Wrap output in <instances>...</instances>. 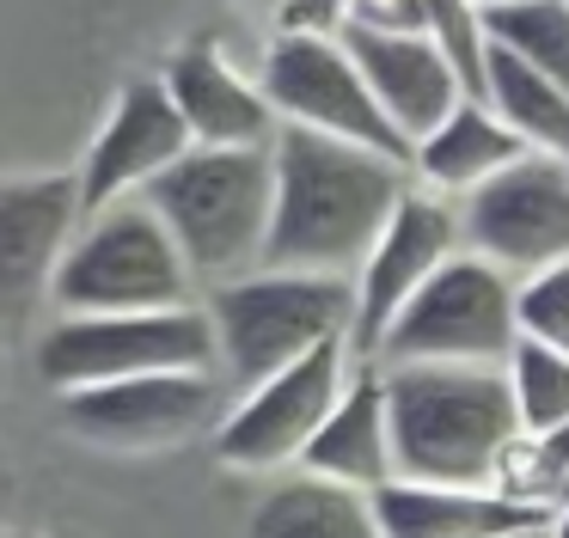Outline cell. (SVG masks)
Masks as SVG:
<instances>
[{
  "label": "cell",
  "instance_id": "12",
  "mask_svg": "<svg viewBox=\"0 0 569 538\" xmlns=\"http://www.w3.org/2000/svg\"><path fill=\"white\" fill-rule=\"evenodd\" d=\"M453 251H466V227H459V202H447L441 190H405V202L392 208V220L380 227L368 263L356 269V355L368 361L373 342L386 337L405 300L447 263Z\"/></svg>",
  "mask_w": 569,
  "mask_h": 538
},
{
  "label": "cell",
  "instance_id": "14",
  "mask_svg": "<svg viewBox=\"0 0 569 538\" xmlns=\"http://www.w3.org/2000/svg\"><path fill=\"white\" fill-rule=\"evenodd\" d=\"M190 147H197V134H190L178 98L166 92V80L123 86L111 117H104V129H99V141H92L87 166H80V202H87V215L141 196L160 171H172Z\"/></svg>",
  "mask_w": 569,
  "mask_h": 538
},
{
  "label": "cell",
  "instance_id": "11",
  "mask_svg": "<svg viewBox=\"0 0 569 538\" xmlns=\"http://www.w3.org/2000/svg\"><path fill=\"white\" fill-rule=\"evenodd\" d=\"M459 227L466 251L490 257L508 276H532L545 263L569 257V159L557 153H520L496 178L459 196Z\"/></svg>",
  "mask_w": 569,
  "mask_h": 538
},
{
  "label": "cell",
  "instance_id": "15",
  "mask_svg": "<svg viewBox=\"0 0 569 538\" xmlns=\"http://www.w3.org/2000/svg\"><path fill=\"white\" fill-rule=\"evenodd\" d=\"M337 37L349 43V56L368 73L380 110L392 117V129L405 134L410 147H417L435 122H447V110H453L459 98H471L466 80H459V68H453V56H447L422 24H349V31H337Z\"/></svg>",
  "mask_w": 569,
  "mask_h": 538
},
{
  "label": "cell",
  "instance_id": "26",
  "mask_svg": "<svg viewBox=\"0 0 569 538\" xmlns=\"http://www.w3.org/2000/svg\"><path fill=\"white\" fill-rule=\"evenodd\" d=\"M515 300H520V337H539V342H551V349H569V257L520 276Z\"/></svg>",
  "mask_w": 569,
  "mask_h": 538
},
{
  "label": "cell",
  "instance_id": "18",
  "mask_svg": "<svg viewBox=\"0 0 569 538\" xmlns=\"http://www.w3.org/2000/svg\"><path fill=\"white\" fill-rule=\"evenodd\" d=\"M300 471L337 477L356 489H380L398 477V447H392V410H386V373L380 361H361L349 391L337 398V410L325 416V428L307 440Z\"/></svg>",
  "mask_w": 569,
  "mask_h": 538
},
{
  "label": "cell",
  "instance_id": "3",
  "mask_svg": "<svg viewBox=\"0 0 569 538\" xmlns=\"http://www.w3.org/2000/svg\"><path fill=\"white\" fill-rule=\"evenodd\" d=\"M148 208L172 227L202 288L263 269L276 220V153L270 147H190L172 171L148 183Z\"/></svg>",
  "mask_w": 569,
  "mask_h": 538
},
{
  "label": "cell",
  "instance_id": "5",
  "mask_svg": "<svg viewBox=\"0 0 569 538\" xmlns=\"http://www.w3.org/2000/svg\"><path fill=\"white\" fill-rule=\"evenodd\" d=\"M197 269L184 263L172 227L148 208V196L111 202L80 220L62 269H56V312H160L197 306Z\"/></svg>",
  "mask_w": 569,
  "mask_h": 538
},
{
  "label": "cell",
  "instance_id": "20",
  "mask_svg": "<svg viewBox=\"0 0 569 538\" xmlns=\"http://www.w3.org/2000/svg\"><path fill=\"white\" fill-rule=\"evenodd\" d=\"M246 538H386L373 496L319 471H295L258 501Z\"/></svg>",
  "mask_w": 569,
  "mask_h": 538
},
{
  "label": "cell",
  "instance_id": "30",
  "mask_svg": "<svg viewBox=\"0 0 569 538\" xmlns=\"http://www.w3.org/2000/svg\"><path fill=\"white\" fill-rule=\"evenodd\" d=\"M246 7H270V12H282V7H288V0H246Z\"/></svg>",
  "mask_w": 569,
  "mask_h": 538
},
{
  "label": "cell",
  "instance_id": "4",
  "mask_svg": "<svg viewBox=\"0 0 569 538\" xmlns=\"http://www.w3.org/2000/svg\"><path fill=\"white\" fill-rule=\"evenodd\" d=\"M209 318L221 342V373L239 391L282 373L319 342L356 330V281L312 269H251L209 288Z\"/></svg>",
  "mask_w": 569,
  "mask_h": 538
},
{
  "label": "cell",
  "instance_id": "24",
  "mask_svg": "<svg viewBox=\"0 0 569 538\" xmlns=\"http://www.w3.org/2000/svg\"><path fill=\"white\" fill-rule=\"evenodd\" d=\"M508 391H515L520 428H563L569 422V349L520 337L508 355Z\"/></svg>",
  "mask_w": 569,
  "mask_h": 538
},
{
  "label": "cell",
  "instance_id": "2",
  "mask_svg": "<svg viewBox=\"0 0 569 538\" xmlns=\"http://www.w3.org/2000/svg\"><path fill=\"white\" fill-rule=\"evenodd\" d=\"M380 373H386V410H392L398 477L496 489V465H502L508 440L520 435L508 367L405 361V367H380Z\"/></svg>",
  "mask_w": 569,
  "mask_h": 538
},
{
  "label": "cell",
  "instance_id": "31",
  "mask_svg": "<svg viewBox=\"0 0 569 538\" xmlns=\"http://www.w3.org/2000/svg\"><path fill=\"white\" fill-rule=\"evenodd\" d=\"M478 7H483V12H490V7H502V0H478Z\"/></svg>",
  "mask_w": 569,
  "mask_h": 538
},
{
  "label": "cell",
  "instance_id": "27",
  "mask_svg": "<svg viewBox=\"0 0 569 538\" xmlns=\"http://www.w3.org/2000/svg\"><path fill=\"white\" fill-rule=\"evenodd\" d=\"M295 31H349V24H422V0H288L276 12Z\"/></svg>",
  "mask_w": 569,
  "mask_h": 538
},
{
  "label": "cell",
  "instance_id": "29",
  "mask_svg": "<svg viewBox=\"0 0 569 538\" xmlns=\"http://www.w3.org/2000/svg\"><path fill=\"white\" fill-rule=\"evenodd\" d=\"M496 538H551V520L545 526H515V532H496Z\"/></svg>",
  "mask_w": 569,
  "mask_h": 538
},
{
  "label": "cell",
  "instance_id": "1",
  "mask_svg": "<svg viewBox=\"0 0 569 538\" xmlns=\"http://www.w3.org/2000/svg\"><path fill=\"white\" fill-rule=\"evenodd\" d=\"M276 220L263 269L349 276L368 263L380 227L410 190V159L282 122L276 134Z\"/></svg>",
  "mask_w": 569,
  "mask_h": 538
},
{
  "label": "cell",
  "instance_id": "10",
  "mask_svg": "<svg viewBox=\"0 0 569 538\" xmlns=\"http://www.w3.org/2000/svg\"><path fill=\"white\" fill-rule=\"evenodd\" d=\"M258 80L270 92V104L282 110V122L325 129V134H343V141L410 159V141L392 129L368 73L356 68V56H349V43L337 31H295V24H282Z\"/></svg>",
  "mask_w": 569,
  "mask_h": 538
},
{
  "label": "cell",
  "instance_id": "22",
  "mask_svg": "<svg viewBox=\"0 0 569 538\" xmlns=\"http://www.w3.org/2000/svg\"><path fill=\"white\" fill-rule=\"evenodd\" d=\"M483 24H490V43L569 86V0H502L483 12Z\"/></svg>",
  "mask_w": 569,
  "mask_h": 538
},
{
  "label": "cell",
  "instance_id": "13",
  "mask_svg": "<svg viewBox=\"0 0 569 538\" xmlns=\"http://www.w3.org/2000/svg\"><path fill=\"white\" fill-rule=\"evenodd\" d=\"M80 220H87L80 171L0 183V318L7 325H26L43 300H56V269Z\"/></svg>",
  "mask_w": 569,
  "mask_h": 538
},
{
  "label": "cell",
  "instance_id": "6",
  "mask_svg": "<svg viewBox=\"0 0 569 538\" xmlns=\"http://www.w3.org/2000/svg\"><path fill=\"white\" fill-rule=\"evenodd\" d=\"M515 342H520L515 276L478 251H453L405 300V312L386 325V337L373 342L368 361H380V367H405V361L508 367Z\"/></svg>",
  "mask_w": 569,
  "mask_h": 538
},
{
  "label": "cell",
  "instance_id": "19",
  "mask_svg": "<svg viewBox=\"0 0 569 538\" xmlns=\"http://www.w3.org/2000/svg\"><path fill=\"white\" fill-rule=\"evenodd\" d=\"M520 153H527V141L496 117L490 98H459V104L447 110V122H435V129L410 147V171H417L429 190H441L459 202V196L478 190L483 178L515 166Z\"/></svg>",
  "mask_w": 569,
  "mask_h": 538
},
{
  "label": "cell",
  "instance_id": "23",
  "mask_svg": "<svg viewBox=\"0 0 569 538\" xmlns=\"http://www.w3.org/2000/svg\"><path fill=\"white\" fill-rule=\"evenodd\" d=\"M496 489L532 508H557L569 496V422L563 428H520L496 465Z\"/></svg>",
  "mask_w": 569,
  "mask_h": 538
},
{
  "label": "cell",
  "instance_id": "9",
  "mask_svg": "<svg viewBox=\"0 0 569 538\" xmlns=\"http://www.w3.org/2000/svg\"><path fill=\"white\" fill-rule=\"evenodd\" d=\"M221 379V367H178V373H129L104 386L56 391V398H62L68 435L111 452H160L221 428V416L233 410Z\"/></svg>",
  "mask_w": 569,
  "mask_h": 538
},
{
  "label": "cell",
  "instance_id": "25",
  "mask_svg": "<svg viewBox=\"0 0 569 538\" xmlns=\"http://www.w3.org/2000/svg\"><path fill=\"white\" fill-rule=\"evenodd\" d=\"M422 31L453 56L471 98H483V61H490V24L478 0H422Z\"/></svg>",
  "mask_w": 569,
  "mask_h": 538
},
{
  "label": "cell",
  "instance_id": "17",
  "mask_svg": "<svg viewBox=\"0 0 569 538\" xmlns=\"http://www.w3.org/2000/svg\"><path fill=\"white\" fill-rule=\"evenodd\" d=\"M373 514H380L386 538H496L515 526H545L551 508L515 501L502 489H459V484H417V477H392L373 489Z\"/></svg>",
  "mask_w": 569,
  "mask_h": 538
},
{
  "label": "cell",
  "instance_id": "7",
  "mask_svg": "<svg viewBox=\"0 0 569 538\" xmlns=\"http://www.w3.org/2000/svg\"><path fill=\"white\" fill-rule=\"evenodd\" d=\"M221 367L209 306H160V312H62L38 342V373L50 391H80L129 373H178Z\"/></svg>",
  "mask_w": 569,
  "mask_h": 538
},
{
  "label": "cell",
  "instance_id": "28",
  "mask_svg": "<svg viewBox=\"0 0 569 538\" xmlns=\"http://www.w3.org/2000/svg\"><path fill=\"white\" fill-rule=\"evenodd\" d=\"M551 538H569V496L551 508Z\"/></svg>",
  "mask_w": 569,
  "mask_h": 538
},
{
  "label": "cell",
  "instance_id": "21",
  "mask_svg": "<svg viewBox=\"0 0 569 538\" xmlns=\"http://www.w3.org/2000/svg\"><path fill=\"white\" fill-rule=\"evenodd\" d=\"M483 98H490V110L532 147V153L569 159V86H557L551 73L527 68V61L508 56L502 43H490V61H483Z\"/></svg>",
  "mask_w": 569,
  "mask_h": 538
},
{
  "label": "cell",
  "instance_id": "8",
  "mask_svg": "<svg viewBox=\"0 0 569 538\" xmlns=\"http://www.w3.org/2000/svg\"><path fill=\"white\" fill-rule=\"evenodd\" d=\"M361 355L349 337L319 342L312 355L288 361L282 373L258 379V386L239 391V404L221 416L214 428V452L239 471H282V465H300L307 440L325 428V416L337 410V398L349 391Z\"/></svg>",
  "mask_w": 569,
  "mask_h": 538
},
{
  "label": "cell",
  "instance_id": "16",
  "mask_svg": "<svg viewBox=\"0 0 569 538\" xmlns=\"http://www.w3.org/2000/svg\"><path fill=\"white\" fill-rule=\"evenodd\" d=\"M160 80L178 98L197 147H276L282 134V110L270 104L263 80H246L214 43L178 49Z\"/></svg>",
  "mask_w": 569,
  "mask_h": 538
}]
</instances>
